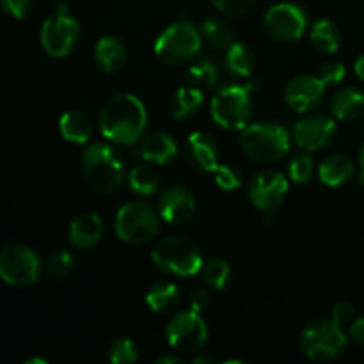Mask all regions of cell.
Here are the masks:
<instances>
[{
  "instance_id": "24",
  "label": "cell",
  "mask_w": 364,
  "mask_h": 364,
  "mask_svg": "<svg viewBox=\"0 0 364 364\" xmlns=\"http://www.w3.org/2000/svg\"><path fill=\"white\" fill-rule=\"evenodd\" d=\"M59 132L68 142L84 144L91 139L92 124L85 114L78 112V110H70V112H64L60 116Z\"/></svg>"
},
{
  "instance_id": "27",
  "label": "cell",
  "mask_w": 364,
  "mask_h": 364,
  "mask_svg": "<svg viewBox=\"0 0 364 364\" xmlns=\"http://www.w3.org/2000/svg\"><path fill=\"white\" fill-rule=\"evenodd\" d=\"M146 304L155 313H169L180 304V290L173 283H156L146 294Z\"/></svg>"
},
{
  "instance_id": "13",
  "label": "cell",
  "mask_w": 364,
  "mask_h": 364,
  "mask_svg": "<svg viewBox=\"0 0 364 364\" xmlns=\"http://www.w3.org/2000/svg\"><path fill=\"white\" fill-rule=\"evenodd\" d=\"M336 123L331 116L322 112L308 114L297 121L294 128V141L302 151H320L334 141Z\"/></svg>"
},
{
  "instance_id": "28",
  "label": "cell",
  "mask_w": 364,
  "mask_h": 364,
  "mask_svg": "<svg viewBox=\"0 0 364 364\" xmlns=\"http://www.w3.org/2000/svg\"><path fill=\"white\" fill-rule=\"evenodd\" d=\"M185 80L188 85L199 89V91H206V89L215 87L219 82V70L217 64L210 59H199L192 63L185 71Z\"/></svg>"
},
{
  "instance_id": "35",
  "label": "cell",
  "mask_w": 364,
  "mask_h": 364,
  "mask_svg": "<svg viewBox=\"0 0 364 364\" xmlns=\"http://www.w3.org/2000/svg\"><path fill=\"white\" fill-rule=\"evenodd\" d=\"M213 174H215V183L219 185L223 191H235V188L240 187L242 183L240 171L233 166H228V164H224V166L219 164V166L215 167V171H213Z\"/></svg>"
},
{
  "instance_id": "20",
  "label": "cell",
  "mask_w": 364,
  "mask_h": 364,
  "mask_svg": "<svg viewBox=\"0 0 364 364\" xmlns=\"http://www.w3.org/2000/svg\"><path fill=\"white\" fill-rule=\"evenodd\" d=\"M141 155L146 162L156 164V166H166L167 162L174 160L178 155V144L171 135L155 132L142 139Z\"/></svg>"
},
{
  "instance_id": "41",
  "label": "cell",
  "mask_w": 364,
  "mask_h": 364,
  "mask_svg": "<svg viewBox=\"0 0 364 364\" xmlns=\"http://www.w3.org/2000/svg\"><path fill=\"white\" fill-rule=\"evenodd\" d=\"M350 336L355 343L364 347V318H355L350 323Z\"/></svg>"
},
{
  "instance_id": "34",
  "label": "cell",
  "mask_w": 364,
  "mask_h": 364,
  "mask_svg": "<svg viewBox=\"0 0 364 364\" xmlns=\"http://www.w3.org/2000/svg\"><path fill=\"white\" fill-rule=\"evenodd\" d=\"M288 176L295 183H308L313 176V159L308 151L295 156L288 166Z\"/></svg>"
},
{
  "instance_id": "38",
  "label": "cell",
  "mask_w": 364,
  "mask_h": 364,
  "mask_svg": "<svg viewBox=\"0 0 364 364\" xmlns=\"http://www.w3.org/2000/svg\"><path fill=\"white\" fill-rule=\"evenodd\" d=\"M331 320L340 327H347V326L350 327V323L355 320L354 306L348 304V302H338V304L333 308Z\"/></svg>"
},
{
  "instance_id": "18",
  "label": "cell",
  "mask_w": 364,
  "mask_h": 364,
  "mask_svg": "<svg viewBox=\"0 0 364 364\" xmlns=\"http://www.w3.org/2000/svg\"><path fill=\"white\" fill-rule=\"evenodd\" d=\"M105 235L103 219L96 213H82L70 224L71 244L82 251L96 247Z\"/></svg>"
},
{
  "instance_id": "42",
  "label": "cell",
  "mask_w": 364,
  "mask_h": 364,
  "mask_svg": "<svg viewBox=\"0 0 364 364\" xmlns=\"http://www.w3.org/2000/svg\"><path fill=\"white\" fill-rule=\"evenodd\" d=\"M159 364H180L183 363V359L178 358V355H162V358L156 359Z\"/></svg>"
},
{
  "instance_id": "9",
  "label": "cell",
  "mask_w": 364,
  "mask_h": 364,
  "mask_svg": "<svg viewBox=\"0 0 364 364\" xmlns=\"http://www.w3.org/2000/svg\"><path fill=\"white\" fill-rule=\"evenodd\" d=\"M39 274L41 259L28 245L11 244L0 251V279L9 287H31L39 279Z\"/></svg>"
},
{
  "instance_id": "32",
  "label": "cell",
  "mask_w": 364,
  "mask_h": 364,
  "mask_svg": "<svg viewBox=\"0 0 364 364\" xmlns=\"http://www.w3.org/2000/svg\"><path fill=\"white\" fill-rule=\"evenodd\" d=\"M77 269V259L66 249H57L46 259V272L52 279H66Z\"/></svg>"
},
{
  "instance_id": "37",
  "label": "cell",
  "mask_w": 364,
  "mask_h": 364,
  "mask_svg": "<svg viewBox=\"0 0 364 364\" xmlns=\"http://www.w3.org/2000/svg\"><path fill=\"white\" fill-rule=\"evenodd\" d=\"M345 75H347V70H345L343 64L334 63V60L323 64V66L320 68V71H318L320 80H322L326 85L340 84V82L345 78Z\"/></svg>"
},
{
  "instance_id": "43",
  "label": "cell",
  "mask_w": 364,
  "mask_h": 364,
  "mask_svg": "<svg viewBox=\"0 0 364 364\" xmlns=\"http://www.w3.org/2000/svg\"><path fill=\"white\" fill-rule=\"evenodd\" d=\"M354 70H355V75H358V77L364 82V55H361L358 60H355Z\"/></svg>"
},
{
  "instance_id": "31",
  "label": "cell",
  "mask_w": 364,
  "mask_h": 364,
  "mask_svg": "<svg viewBox=\"0 0 364 364\" xmlns=\"http://www.w3.org/2000/svg\"><path fill=\"white\" fill-rule=\"evenodd\" d=\"M199 277L206 287L213 290H223L230 279V263L223 258H210L203 262Z\"/></svg>"
},
{
  "instance_id": "10",
  "label": "cell",
  "mask_w": 364,
  "mask_h": 364,
  "mask_svg": "<svg viewBox=\"0 0 364 364\" xmlns=\"http://www.w3.org/2000/svg\"><path fill=\"white\" fill-rule=\"evenodd\" d=\"M265 32L279 43H294L304 36L308 28V16L301 6L281 2L270 7L263 16Z\"/></svg>"
},
{
  "instance_id": "39",
  "label": "cell",
  "mask_w": 364,
  "mask_h": 364,
  "mask_svg": "<svg viewBox=\"0 0 364 364\" xmlns=\"http://www.w3.org/2000/svg\"><path fill=\"white\" fill-rule=\"evenodd\" d=\"M32 0H0V7L6 14H9L11 18H21L27 16V13L31 11Z\"/></svg>"
},
{
  "instance_id": "15",
  "label": "cell",
  "mask_w": 364,
  "mask_h": 364,
  "mask_svg": "<svg viewBox=\"0 0 364 364\" xmlns=\"http://www.w3.org/2000/svg\"><path fill=\"white\" fill-rule=\"evenodd\" d=\"M327 85L320 77L313 75H299L291 78L284 87V102L295 112H309L320 105Z\"/></svg>"
},
{
  "instance_id": "11",
  "label": "cell",
  "mask_w": 364,
  "mask_h": 364,
  "mask_svg": "<svg viewBox=\"0 0 364 364\" xmlns=\"http://www.w3.org/2000/svg\"><path fill=\"white\" fill-rule=\"evenodd\" d=\"M80 39V25L66 9H59L43 23L41 46L50 57L63 59L70 55Z\"/></svg>"
},
{
  "instance_id": "36",
  "label": "cell",
  "mask_w": 364,
  "mask_h": 364,
  "mask_svg": "<svg viewBox=\"0 0 364 364\" xmlns=\"http://www.w3.org/2000/svg\"><path fill=\"white\" fill-rule=\"evenodd\" d=\"M210 2L228 16H242L252 9L256 0H210Z\"/></svg>"
},
{
  "instance_id": "44",
  "label": "cell",
  "mask_w": 364,
  "mask_h": 364,
  "mask_svg": "<svg viewBox=\"0 0 364 364\" xmlns=\"http://www.w3.org/2000/svg\"><path fill=\"white\" fill-rule=\"evenodd\" d=\"M359 167H361V178L364 180V146L359 151Z\"/></svg>"
},
{
  "instance_id": "16",
  "label": "cell",
  "mask_w": 364,
  "mask_h": 364,
  "mask_svg": "<svg viewBox=\"0 0 364 364\" xmlns=\"http://www.w3.org/2000/svg\"><path fill=\"white\" fill-rule=\"evenodd\" d=\"M183 159L187 166L198 173H213L219 166V144L205 132H194L185 141Z\"/></svg>"
},
{
  "instance_id": "5",
  "label": "cell",
  "mask_w": 364,
  "mask_h": 364,
  "mask_svg": "<svg viewBox=\"0 0 364 364\" xmlns=\"http://www.w3.org/2000/svg\"><path fill=\"white\" fill-rule=\"evenodd\" d=\"M203 36L191 21H176L156 38L155 55L169 66H180L194 59L201 50Z\"/></svg>"
},
{
  "instance_id": "12",
  "label": "cell",
  "mask_w": 364,
  "mask_h": 364,
  "mask_svg": "<svg viewBox=\"0 0 364 364\" xmlns=\"http://www.w3.org/2000/svg\"><path fill=\"white\" fill-rule=\"evenodd\" d=\"M167 341L178 352H198L208 341V329L198 311H178L167 323Z\"/></svg>"
},
{
  "instance_id": "45",
  "label": "cell",
  "mask_w": 364,
  "mask_h": 364,
  "mask_svg": "<svg viewBox=\"0 0 364 364\" xmlns=\"http://www.w3.org/2000/svg\"><path fill=\"white\" fill-rule=\"evenodd\" d=\"M194 363H196V364H201V363H208V364H212V363H213V359H212V358H205V355H201V358H199V355H198V358L194 359Z\"/></svg>"
},
{
  "instance_id": "29",
  "label": "cell",
  "mask_w": 364,
  "mask_h": 364,
  "mask_svg": "<svg viewBox=\"0 0 364 364\" xmlns=\"http://www.w3.org/2000/svg\"><path fill=\"white\" fill-rule=\"evenodd\" d=\"M203 39L215 50H228L235 43L233 28L217 18H206L199 27Z\"/></svg>"
},
{
  "instance_id": "17",
  "label": "cell",
  "mask_w": 364,
  "mask_h": 364,
  "mask_svg": "<svg viewBox=\"0 0 364 364\" xmlns=\"http://www.w3.org/2000/svg\"><path fill=\"white\" fill-rule=\"evenodd\" d=\"M159 215L169 224H183L196 212V198L188 188L174 185L166 188L159 198Z\"/></svg>"
},
{
  "instance_id": "7",
  "label": "cell",
  "mask_w": 364,
  "mask_h": 364,
  "mask_svg": "<svg viewBox=\"0 0 364 364\" xmlns=\"http://www.w3.org/2000/svg\"><path fill=\"white\" fill-rule=\"evenodd\" d=\"M114 230L121 242L132 245L144 244L159 233V213L146 203H127L117 210Z\"/></svg>"
},
{
  "instance_id": "2",
  "label": "cell",
  "mask_w": 364,
  "mask_h": 364,
  "mask_svg": "<svg viewBox=\"0 0 364 364\" xmlns=\"http://www.w3.org/2000/svg\"><path fill=\"white\" fill-rule=\"evenodd\" d=\"M156 269L174 277H191L199 274L203 265L201 245L188 237L173 235L160 238L151 251Z\"/></svg>"
},
{
  "instance_id": "8",
  "label": "cell",
  "mask_w": 364,
  "mask_h": 364,
  "mask_svg": "<svg viewBox=\"0 0 364 364\" xmlns=\"http://www.w3.org/2000/svg\"><path fill=\"white\" fill-rule=\"evenodd\" d=\"M213 121L226 130H244L252 116V100L249 87L228 85L220 89L210 105Z\"/></svg>"
},
{
  "instance_id": "25",
  "label": "cell",
  "mask_w": 364,
  "mask_h": 364,
  "mask_svg": "<svg viewBox=\"0 0 364 364\" xmlns=\"http://www.w3.org/2000/svg\"><path fill=\"white\" fill-rule=\"evenodd\" d=\"M309 39H311L313 48L318 52L334 53L341 45V32L333 20L322 18V20L315 21Z\"/></svg>"
},
{
  "instance_id": "19",
  "label": "cell",
  "mask_w": 364,
  "mask_h": 364,
  "mask_svg": "<svg viewBox=\"0 0 364 364\" xmlns=\"http://www.w3.org/2000/svg\"><path fill=\"white\" fill-rule=\"evenodd\" d=\"M128 59L127 45L117 36H103L95 46V63L103 73H117Z\"/></svg>"
},
{
  "instance_id": "33",
  "label": "cell",
  "mask_w": 364,
  "mask_h": 364,
  "mask_svg": "<svg viewBox=\"0 0 364 364\" xmlns=\"http://www.w3.org/2000/svg\"><path fill=\"white\" fill-rule=\"evenodd\" d=\"M139 359L137 347L128 338H119L109 348V361L114 364H132Z\"/></svg>"
},
{
  "instance_id": "40",
  "label": "cell",
  "mask_w": 364,
  "mask_h": 364,
  "mask_svg": "<svg viewBox=\"0 0 364 364\" xmlns=\"http://www.w3.org/2000/svg\"><path fill=\"white\" fill-rule=\"evenodd\" d=\"M188 304H191V309L201 313L203 309L208 308L210 304V294L206 290H194L188 297Z\"/></svg>"
},
{
  "instance_id": "1",
  "label": "cell",
  "mask_w": 364,
  "mask_h": 364,
  "mask_svg": "<svg viewBox=\"0 0 364 364\" xmlns=\"http://www.w3.org/2000/svg\"><path fill=\"white\" fill-rule=\"evenodd\" d=\"M148 112L141 100L130 92L112 96L100 112L103 137L121 146L135 144L144 134Z\"/></svg>"
},
{
  "instance_id": "3",
  "label": "cell",
  "mask_w": 364,
  "mask_h": 364,
  "mask_svg": "<svg viewBox=\"0 0 364 364\" xmlns=\"http://www.w3.org/2000/svg\"><path fill=\"white\" fill-rule=\"evenodd\" d=\"M82 173L89 187L102 194L117 191L124 181V166L116 149L103 142L89 146L82 155Z\"/></svg>"
},
{
  "instance_id": "26",
  "label": "cell",
  "mask_w": 364,
  "mask_h": 364,
  "mask_svg": "<svg viewBox=\"0 0 364 364\" xmlns=\"http://www.w3.org/2000/svg\"><path fill=\"white\" fill-rule=\"evenodd\" d=\"M203 105V91L187 85V87H180L174 92L173 100L169 103V112L174 119H187L192 114L199 110Z\"/></svg>"
},
{
  "instance_id": "21",
  "label": "cell",
  "mask_w": 364,
  "mask_h": 364,
  "mask_svg": "<svg viewBox=\"0 0 364 364\" xmlns=\"http://www.w3.org/2000/svg\"><path fill=\"white\" fill-rule=\"evenodd\" d=\"M318 176L327 187H340V185L350 181L352 176H354V162L347 155H341V153L329 155L320 164Z\"/></svg>"
},
{
  "instance_id": "23",
  "label": "cell",
  "mask_w": 364,
  "mask_h": 364,
  "mask_svg": "<svg viewBox=\"0 0 364 364\" xmlns=\"http://www.w3.org/2000/svg\"><path fill=\"white\" fill-rule=\"evenodd\" d=\"M224 68L235 78H249L256 68V57L252 50L244 43H233L226 50Z\"/></svg>"
},
{
  "instance_id": "14",
  "label": "cell",
  "mask_w": 364,
  "mask_h": 364,
  "mask_svg": "<svg viewBox=\"0 0 364 364\" xmlns=\"http://www.w3.org/2000/svg\"><path fill=\"white\" fill-rule=\"evenodd\" d=\"M287 176L276 169L259 171L249 183V201L263 212H272L288 194Z\"/></svg>"
},
{
  "instance_id": "6",
  "label": "cell",
  "mask_w": 364,
  "mask_h": 364,
  "mask_svg": "<svg viewBox=\"0 0 364 364\" xmlns=\"http://www.w3.org/2000/svg\"><path fill=\"white\" fill-rule=\"evenodd\" d=\"M347 336L343 327L336 326L333 320H316L302 329L299 345L302 352L313 361H334L347 350Z\"/></svg>"
},
{
  "instance_id": "30",
  "label": "cell",
  "mask_w": 364,
  "mask_h": 364,
  "mask_svg": "<svg viewBox=\"0 0 364 364\" xmlns=\"http://www.w3.org/2000/svg\"><path fill=\"white\" fill-rule=\"evenodd\" d=\"M128 185L134 194L148 198L159 191V176L149 166H135L128 174Z\"/></svg>"
},
{
  "instance_id": "4",
  "label": "cell",
  "mask_w": 364,
  "mask_h": 364,
  "mask_svg": "<svg viewBox=\"0 0 364 364\" xmlns=\"http://www.w3.org/2000/svg\"><path fill=\"white\" fill-rule=\"evenodd\" d=\"M240 146L255 162L274 164L290 151V134L277 123L247 124L242 130Z\"/></svg>"
},
{
  "instance_id": "22",
  "label": "cell",
  "mask_w": 364,
  "mask_h": 364,
  "mask_svg": "<svg viewBox=\"0 0 364 364\" xmlns=\"http://www.w3.org/2000/svg\"><path fill=\"white\" fill-rule=\"evenodd\" d=\"M331 112L340 121L358 119L364 114V92L354 87L341 89L331 100Z\"/></svg>"
}]
</instances>
